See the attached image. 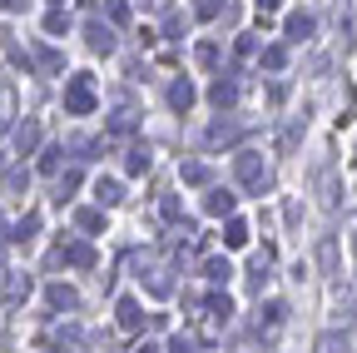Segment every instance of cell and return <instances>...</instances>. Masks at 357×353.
Listing matches in <instances>:
<instances>
[{
	"label": "cell",
	"mask_w": 357,
	"mask_h": 353,
	"mask_svg": "<svg viewBox=\"0 0 357 353\" xmlns=\"http://www.w3.org/2000/svg\"><path fill=\"white\" fill-rule=\"evenodd\" d=\"M65 110H70V115H90V110H95L90 75H75V80H70V90H65Z\"/></svg>",
	"instance_id": "1"
},
{
	"label": "cell",
	"mask_w": 357,
	"mask_h": 353,
	"mask_svg": "<svg viewBox=\"0 0 357 353\" xmlns=\"http://www.w3.org/2000/svg\"><path fill=\"white\" fill-rule=\"evenodd\" d=\"M119 194H124V190H119L114 179H95V199H99V204H119Z\"/></svg>",
	"instance_id": "2"
},
{
	"label": "cell",
	"mask_w": 357,
	"mask_h": 353,
	"mask_svg": "<svg viewBox=\"0 0 357 353\" xmlns=\"http://www.w3.org/2000/svg\"><path fill=\"white\" fill-rule=\"evenodd\" d=\"M312 35V15H293L288 20V40H308Z\"/></svg>",
	"instance_id": "3"
},
{
	"label": "cell",
	"mask_w": 357,
	"mask_h": 353,
	"mask_svg": "<svg viewBox=\"0 0 357 353\" xmlns=\"http://www.w3.org/2000/svg\"><path fill=\"white\" fill-rule=\"evenodd\" d=\"M139 319H144V314H139V304H134V299H124V304H119V323H124V328H139Z\"/></svg>",
	"instance_id": "4"
},
{
	"label": "cell",
	"mask_w": 357,
	"mask_h": 353,
	"mask_svg": "<svg viewBox=\"0 0 357 353\" xmlns=\"http://www.w3.org/2000/svg\"><path fill=\"white\" fill-rule=\"evenodd\" d=\"M223 244H234V249H238V244H248V224H243V219H234V224L223 229Z\"/></svg>",
	"instance_id": "5"
},
{
	"label": "cell",
	"mask_w": 357,
	"mask_h": 353,
	"mask_svg": "<svg viewBox=\"0 0 357 353\" xmlns=\"http://www.w3.org/2000/svg\"><path fill=\"white\" fill-rule=\"evenodd\" d=\"M234 95H238V90L228 85V80H219V85H214V105H219V110H223V105H234Z\"/></svg>",
	"instance_id": "6"
},
{
	"label": "cell",
	"mask_w": 357,
	"mask_h": 353,
	"mask_svg": "<svg viewBox=\"0 0 357 353\" xmlns=\"http://www.w3.org/2000/svg\"><path fill=\"white\" fill-rule=\"evenodd\" d=\"M228 209H234V194H214V199H208V214H228Z\"/></svg>",
	"instance_id": "7"
},
{
	"label": "cell",
	"mask_w": 357,
	"mask_h": 353,
	"mask_svg": "<svg viewBox=\"0 0 357 353\" xmlns=\"http://www.w3.org/2000/svg\"><path fill=\"white\" fill-rule=\"evenodd\" d=\"M169 100H174V110H188V100H194V90H188V85H174V90H169Z\"/></svg>",
	"instance_id": "8"
},
{
	"label": "cell",
	"mask_w": 357,
	"mask_h": 353,
	"mask_svg": "<svg viewBox=\"0 0 357 353\" xmlns=\"http://www.w3.org/2000/svg\"><path fill=\"white\" fill-rule=\"evenodd\" d=\"M204 274H208V279H228V259H208Z\"/></svg>",
	"instance_id": "9"
},
{
	"label": "cell",
	"mask_w": 357,
	"mask_h": 353,
	"mask_svg": "<svg viewBox=\"0 0 357 353\" xmlns=\"http://www.w3.org/2000/svg\"><path fill=\"white\" fill-rule=\"evenodd\" d=\"M144 170H149V150H134L130 155V174H144Z\"/></svg>",
	"instance_id": "10"
},
{
	"label": "cell",
	"mask_w": 357,
	"mask_h": 353,
	"mask_svg": "<svg viewBox=\"0 0 357 353\" xmlns=\"http://www.w3.org/2000/svg\"><path fill=\"white\" fill-rule=\"evenodd\" d=\"M50 304H55V308H70V304H75V294H70V288H60V284H55V288H50Z\"/></svg>",
	"instance_id": "11"
},
{
	"label": "cell",
	"mask_w": 357,
	"mask_h": 353,
	"mask_svg": "<svg viewBox=\"0 0 357 353\" xmlns=\"http://www.w3.org/2000/svg\"><path fill=\"white\" fill-rule=\"evenodd\" d=\"M65 25H70V20H65V15H60V10H55V15L45 20V30H50V35H65Z\"/></svg>",
	"instance_id": "12"
},
{
	"label": "cell",
	"mask_w": 357,
	"mask_h": 353,
	"mask_svg": "<svg viewBox=\"0 0 357 353\" xmlns=\"http://www.w3.org/2000/svg\"><path fill=\"white\" fill-rule=\"evenodd\" d=\"M184 179H194V184H199V179H208V170H204V164L194 159V164H184Z\"/></svg>",
	"instance_id": "13"
},
{
	"label": "cell",
	"mask_w": 357,
	"mask_h": 353,
	"mask_svg": "<svg viewBox=\"0 0 357 353\" xmlns=\"http://www.w3.org/2000/svg\"><path fill=\"white\" fill-rule=\"evenodd\" d=\"M79 229H85V234H99V214H79Z\"/></svg>",
	"instance_id": "14"
},
{
	"label": "cell",
	"mask_w": 357,
	"mask_h": 353,
	"mask_svg": "<svg viewBox=\"0 0 357 353\" xmlns=\"http://www.w3.org/2000/svg\"><path fill=\"white\" fill-rule=\"evenodd\" d=\"M273 5H278V0H258V10H273Z\"/></svg>",
	"instance_id": "15"
}]
</instances>
